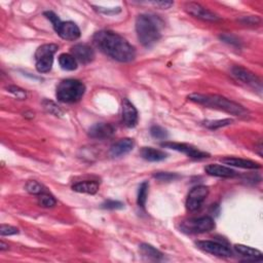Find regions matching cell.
<instances>
[{
  "label": "cell",
  "mask_w": 263,
  "mask_h": 263,
  "mask_svg": "<svg viewBox=\"0 0 263 263\" xmlns=\"http://www.w3.org/2000/svg\"><path fill=\"white\" fill-rule=\"evenodd\" d=\"M93 40L102 53L115 61L129 63L136 57L135 47L115 32L108 30L99 31L94 35Z\"/></svg>",
  "instance_id": "6da1fadb"
},
{
  "label": "cell",
  "mask_w": 263,
  "mask_h": 263,
  "mask_svg": "<svg viewBox=\"0 0 263 263\" xmlns=\"http://www.w3.org/2000/svg\"><path fill=\"white\" fill-rule=\"evenodd\" d=\"M188 99L195 103L204 105L209 108H215L221 111H225L230 114L246 117L248 116V110L240 104L231 100L226 99L218 95H204V94H191Z\"/></svg>",
  "instance_id": "7a4b0ae2"
},
{
  "label": "cell",
  "mask_w": 263,
  "mask_h": 263,
  "mask_svg": "<svg viewBox=\"0 0 263 263\" xmlns=\"http://www.w3.org/2000/svg\"><path fill=\"white\" fill-rule=\"evenodd\" d=\"M161 21L154 16L140 15L136 20V32L141 44L151 47L157 43L161 36Z\"/></svg>",
  "instance_id": "3957f363"
},
{
  "label": "cell",
  "mask_w": 263,
  "mask_h": 263,
  "mask_svg": "<svg viewBox=\"0 0 263 263\" xmlns=\"http://www.w3.org/2000/svg\"><path fill=\"white\" fill-rule=\"evenodd\" d=\"M86 93V86L77 79H65L57 88V99L63 103L78 102Z\"/></svg>",
  "instance_id": "277c9868"
},
{
  "label": "cell",
  "mask_w": 263,
  "mask_h": 263,
  "mask_svg": "<svg viewBox=\"0 0 263 263\" xmlns=\"http://www.w3.org/2000/svg\"><path fill=\"white\" fill-rule=\"evenodd\" d=\"M58 45L54 43H47L39 46L35 53V62L36 69L39 73L50 72L54 63V55L58 51Z\"/></svg>",
  "instance_id": "5b68a950"
},
{
  "label": "cell",
  "mask_w": 263,
  "mask_h": 263,
  "mask_svg": "<svg viewBox=\"0 0 263 263\" xmlns=\"http://www.w3.org/2000/svg\"><path fill=\"white\" fill-rule=\"evenodd\" d=\"M215 229V221L212 217L204 216L199 218H193L180 223L182 232L188 234H199L213 230Z\"/></svg>",
  "instance_id": "8992f818"
},
{
  "label": "cell",
  "mask_w": 263,
  "mask_h": 263,
  "mask_svg": "<svg viewBox=\"0 0 263 263\" xmlns=\"http://www.w3.org/2000/svg\"><path fill=\"white\" fill-rule=\"evenodd\" d=\"M209 195V188L204 185H198L190 190V193L186 199L187 210L194 212L198 210L202 202H204Z\"/></svg>",
  "instance_id": "52a82bcc"
},
{
  "label": "cell",
  "mask_w": 263,
  "mask_h": 263,
  "mask_svg": "<svg viewBox=\"0 0 263 263\" xmlns=\"http://www.w3.org/2000/svg\"><path fill=\"white\" fill-rule=\"evenodd\" d=\"M161 145H162V147H164V148H170V149H173V150H176L179 152H182V153L186 154L187 157L193 158V159L200 160V159H205V158L209 157V154L207 152L201 151L193 145L186 144V143L163 142Z\"/></svg>",
  "instance_id": "ba28073f"
},
{
  "label": "cell",
  "mask_w": 263,
  "mask_h": 263,
  "mask_svg": "<svg viewBox=\"0 0 263 263\" xmlns=\"http://www.w3.org/2000/svg\"><path fill=\"white\" fill-rule=\"evenodd\" d=\"M197 247L206 253H210L219 257H230L232 255L231 250L229 247L218 242L199 241L197 243Z\"/></svg>",
  "instance_id": "9c48e42d"
},
{
  "label": "cell",
  "mask_w": 263,
  "mask_h": 263,
  "mask_svg": "<svg viewBox=\"0 0 263 263\" xmlns=\"http://www.w3.org/2000/svg\"><path fill=\"white\" fill-rule=\"evenodd\" d=\"M185 10L191 16H194L195 18L200 19L202 21H209V22H216L219 21L220 18L214 14L213 11L205 8L204 6H201L198 3L196 2H189L185 5Z\"/></svg>",
  "instance_id": "30bf717a"
},
{
  "label": "cell",
  "mask_w": 263,
  "mask_h": 263,
  "mask_svg": "<svg viewBox=\"0 0 263 263\" xmlns=\"http://www.w3.org/2000/svg\"><path fill=\"white\" fill-rule=\"evenodd\" d=\"M55 31L65 40L74 41L80 37V30L73 22H61Z\"/></svg>",
  "instance_id": "8fae6325"
},
{
  "label": "cell",
  "mask_w": 263,
  "mask_h": 263,
  "mask_svg": "<svg viewBox=\"0 0 263 263\" xmlns=\"http://www.w3.org/2000/svg\"><path fill=\"white\" fill-rule=\"evenodd\" d=\"M71 54L77 62L81 64H89L95 59V52L92 47L86 43H78L71 47Z\"/></svg>",
  "instance_id": "7c38bea8"
},
{
  "label": "cell",
  "mask_w": 263,
  "mask_h": 263,
  "mask_svg": "<svg viewBox=\"0 0 263 263\" xmlns=\"http://www.w3.org/2000/svg\"><path fill=\"white\" fill-rule=\"evenodd\" d=\"M232 75L238 79L243 81L244 83H247L249 86H252L254 88H258L259 90H261V82L260 79L254 74L251 72V71L241 67V66H235L232 68L231 70Z\"/></svg>",
  "instance_id": "4fadbf2b"
},
{
  "label": "cell",
  "mask_w": 263,
  "mask_h": 263,
  "mask_svg": "<svg viewBox=\"0 0 263 263\" xmlns=\"http://www.w3.org/2000/svg\"><path fill=\"white\" fill-rule=\"evenodd\" d=\"M123 122L128 128H135L138 124V111L129 99L123 100Z\"/></svg>",
  "instance_id": "5bb4252c"
},
{
  "label": "cell",
  "mask_w": 263,
  "mask_h": 263,
  "mask_svg": "<svg viewBox=\"0 0 263 263\" xmlns=\"http://www.w3.org/2000/svg\"><path fill=\"white\" fill-rule=\"evenodd\" d=\"M115 133V128L111 124L100 123L94 125L90 131L89 136L94 139H106L110 138Z\"/></svg>",
  "instance_id": "9a60e30c"
},
{
  "label": "cell",
  "mask_w": 263,
  "mask_h": 263,
  "mask_svg": "<svg viewBox=\"0 0 263 263\" xmlns=\"http://www.w3.org/2000/svg\"><path fill=\"white\" fill-rule=\"evenodd\" d=\"M134 145H135V143L132 139L130 138L122 139V140L117 141L116 143H114V144L111 146L110 154L113 158L123 157V155H126L133 150Z\"/></svg>",
  "instance_id": "2e32d148"
},
{
  "label": "cell",
  "mask_w": 263,
  "mask_h": 263,
  "mask_svg": "<svg viewBox=\"0 0 263 263\" xmlns=\"http://www.w3.org/2000/svg\"><path fill=\"white\" fill-rule=\"evenodd\" d=\"M221 163L229 164L231 166H236V168H243V169H260L261 165L260 164L250 161V160H245V159H240V158H223L220 160Z\"/></svg>",
  "instance_id": "e0dca14e"
},
{
  "label": "cell",
  "mask_w": 263,
  "mask_h": 263,
  "mask_svg": "<svg viewBox=\"0 0 263 263\" xmlns=\"http://www.w3.org/2000/svg\"><path fill=\"white\" fill-rule=\"evenodd\" d=\"M207 174L215 177L221 178H232L236 176V172L229 166L221 165V164H209L205 168Z\"/></svg>",
  "instance_id": "ac0fdd59"
},
{
  "label": "cell",
  "mask_w": 263,
  "mask_h": 263,
  "mask_svg": "<svg viewBox=\"0 0 263 263\" xmlns=\"http://www.w3.org/2000/svg\"><path fill=\"white\" fill-rule=\"evenodd\" d=\"M141 157L148 162H162L168 158V154L160 149H155L152 147H143L140 151Z\"/></svg>",
  "instance_id": "d6986e66"
},
{
  "label": "cell",
  "mask_w": 263,
  "mask_h": 263,
  "mask_svg": "<svg viewBox=\"0 0 263 263\" xmlns=\"http://www.w3.org/2000/svg\"><path fill=\"white\" fill-rule=\"evenodd\" d=\"M234 249L236 252L245 257L247 260H255V261H260L263 258L262 253L259 250H256L254 248H251L245 245H235Z\"/></svg>",
  "instance_id": "ffe728a7"
},
{
  "label": "cell",
  "mask_w": 263,
  "mask_h": 263,
  "mask_svg": "<svg viewBox=\"0 0 263 263\" xmlns=\"http://www.w3.org/2000/svg\"><path fill=\"white\" fill-rule=\"evenodd\" d=\"M72 189L76 193L80 194H88V195H95L98 193L99 184L95 181H82L74 184Z\"/></svg>",
  "instance_id": "44dd1931"
},
{
  "label": "cell",
  "mask_w": 263,
  "mask_h": 263,
  "mask_svg": "<svg viewBox=\"0 0 263 263\" xmlns=\"http://www.w3.org/2000/svg\"><path fill=\"white\" fill-rule=\"evenodd\" d=\"M140 252L143 256L150 259V260L159 261V260H162L164 258V254L161 252V251H159L158 249H155L154 247H152L151 245H148V244L140 245Z\"/></svg>",
  "instance_id": "7402d4cb"
},
{
  "label": "cell",
  "mask_w": 263,
  "mask_h": 263,
  "mask_svg": "<svg viewBox=\"0 0 263 263\" xmlns=\"http://www.w3.org/2000/svg\"><path fill=\"white\" fill-rule=\"evenodd\" d=\"M59 64L66 71H73L77 68V61L72 55L62 54L59 56Z\"/></svg>",
  "instance_id": "603a6c76"
},
{
  "label": "cell",
  "mask_w": 263,
  "mask_h": 263,
  "mask_svg": "<svg viewBox=\"0 0 263 263\" xmlns=\"http://www.w3.org/2000/svg\"><path fill=\"white\" fill-rule=\"evenodd\" d=\"M148 188H149V183L148 182H143L138 191V197H137V204L139 207L144 208L146 204V199L148 196Z\"/></svg>",
  "instance_id": "cb8c5ba5"
},
{
  "label": "cell",
  "mask_w": 263,
  "mask_h": 263,
  "mask_svg": "<svg viewBox=\"0 0 263 263\" xmlns=\"http://www.w3.org/2000/svg\"><path fill=\"white\" fill-rule=\"evenodd\" d=\"M38 204H39V206H41L43 208H53L56 206L57 200L52 195L47 194V193H43V194L39 195Z\"/></svg>",
  "instance_id": "d4e9b609"
},
{
  "label": "cell",
  "mask_w": 263,
  "mask_h": 263,
  "mask_svg": "<svg viewBox=\"0 0 263 263\" xmlns=\"http://www.w3.org/2000/svg\"><path fill=\"white\" fill-rule=\"evenodd\" d=\"M26 190L28 191L29 194L35 195V196H39V195H41L43 193H46L43 185H41L39 182L34 181V180L29 181L26 184Z\"/></svg>",
  "instance_id": "484cf974"
},
{
  "label": "cell",
  "mask_w": 263,
  "mask_h": 263,
  "mask_svg": "<svg viewBox=\"0 0 263 263\" xmlns=\"http://www.w3.org/2000/svg\"><path fill=\"white\" fill-rule=\"evenodd\" d=\"M232 123H233L232 119L226 118V119H219V121L206 122V123H205V126H206L208 129H211V130H217V129L222 128V127L230 126V125H231Z\"/></svg>",
  "instance_id": "4316f807"
},
{
  "label": "cell",
  "mask_w": 263,
  "mask_h": 263,
  "mask_svg": "<svg viewBox=\"0 0 263 263\" xmlns=\"http://www.w3.org/2000/svg\"><path fill=\"white\" fill-rule=\"evenodd\" d=\"M150 134L153 138L155 139H162V140H165L168 138L169 134L166 130H164V128L160 127V126H153L150 129Z\"/></svg>",
  "instance_id": "83f0119b"
},
{
  "label": "cell",
  "mask_w": 263,
  "mask_h": 263,
  "mask_svg": "<svg viewBox=\"0 0 263 263\" xmlns=\"http://www.w3.org/2000/svg\"><path fill=\"white\" fill-rule=\"evenodd\" d=\"M154 178H157L158 180L160 181H165V182H169V181H174L175 179L179 178V176L175 173H168V172H161L158 174H154Z\"/></svg>",
  "instance_id": "f1b7e54d"
},
{
  "label": "cell",
  "mask_w": 263,
  "mask_h": 263,
  "mask_svg": "<svg viewBox=\"0 0 263 263\" xmlns=\"http://www.w3.org/2000/svg\"><path fill=\"white\" fill-rule=\"evenodd\" d=\"M102 209H107V210H119L124 208V204L118 200H106L102 204Z\"/></svg>",
  "instance_id": "f546056e"
},
{
  "label": "cell",
  "mask_w": 263,
  "mask_h": 263,
  "mask_svg": "<svg viewBox=\"0 0 263 263\" xmlns=\"http://www.w3.org/2000/svg\"><path fill=\"white\" fill-rule=\"evenodd\" d=\"M19 233V230L17 227H14L11 225H6V224H2L0 226V234L2 236L5 235H14V234H18Z\"/></svg>",
  "instance_id": "4dcf8cb0"
},
{
  "label": "cell",
  "mask_w": 263,
  "mask_h": 263,
  "mask_svg": "<svg viewBox=\"0 0 263 263\" xmlns=\"http://www.w3.org/2000/svg\"><path fill=\"white\" fill-rule=\"evenodd\" d=\"M43 106H44V108L49 111L50 113L52 114H55V115H61L62 114V111L60 110L59 108V106H57L54 102L52 101H44L43 102Z\"/></svg>",
  "instance_id": "1f68e13d"
},
{
  "label": "cell",
  "mask_w": 263,
  "mask_h": 263,
  "mask_svg": "<svg viewBox=\"0 0 263 263\" xmlns=\"http://www.w3.org/2000/svg\"><path fill=\"white\" fill-rule=\"evenodd\" d=\"M7 90H8L9 93L13 94L15 97L17 99H19V100H25L26 97H27L26 92L24 90H22V89H20V88H18V87H9Z\"/></svg>",
  "instance_id": "d6a6232c"
},
{
  "label": "cell",
  "mask_w": 263,
  "mask_h": 263,
  "mask_svg": "<svg viewBox=\"0 0 263 263\" xmlns=\"http://www.w3.org/2000/svg\"><path fill=\"white\" fill-rule=\"evenodd\" d=\"M44 16L46 17L47 20L51 21V23L53 24V26H54V29H56L60 25V23L62 22L58 18V16L55 13H53V11H45Z\"/></svg>",
  "instance_id": "836d02e7"
},
{
  "label": "cell",
  "mask_w": 263,
  "mask_h": 263,
  "mask_svg": "<svg viewBox=\"0 0 263 263\" xmlns=\"http://www.w3.org/2000/svg\"><path fill=\"white\" fill-rule=\"evenodd\" d=\"M152 4L154 6L163 8V9H168L171 6H173L174 2L173 1H155V2H152Z\"/></svg>",
  "instance_id": "e575fe53"
},
{
  "label": "cell",
  "mask_w": 263,
  "mask_h": 263,
  "mask_svg": "<svg viewBox=\"0 0 263 263\" xmlns=\"http://www.w3.org/2000/svg\"><path fill=\"white\" fill-rule=\"evenodd\" d=\"M223 41L227 42V43H231V44H238V40L236 38H234L233 36H230V35H222L220 37Z\"/></svg>",
  "instance_id": "d590c367"
},
{
  "label": "cell",
  "mask_w": 263,
  "mask_h": 263,
  "mask_svg": "<svg viewBox=\"0 0 263 263\" xmlns=\"http://www.w3.org/2000/svg\"><path fill=\"white\" fill-rule=\"evenodd\" d=\"M7 249H8L7 245H5L3 242H0V250L4 251V250H7Z\"/></svg>",
  "instance_id": "8d00e7d4"
}]
</instances>
